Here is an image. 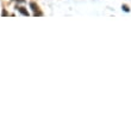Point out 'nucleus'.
Returning <instances> with one entry per match:
<instances>
[{
	"instance_id": "nucleus-1",
	"label": "nucleus",
	"mask_w": 131,
	"mask_h": 130,
	"mask_svg": "<svg viewBox=\"0 0 131 130\" xmlns=\"http://www.w3.org/2000/svg\"><path fill=\"white\" fill-rule=\"evenodd\" d=\"M30 6H31V8H32V11H33V13H35V16H42V15H43V13L40 11L38 6H37L35 3H31V4H30Z\"/></svg>"
},
{
	"instance_id": "nucleus-2",
	"label": "nucleus",
	"mask_w": 131,
	"mask_h": 130,
	"mask_svg": "<svg viewBox=\"0 0 131 130\" xmlns=\"http://www.w3.org/2000/svg\"><path fill=\"white\" fill-rule=\"evenodd\" d=\"M18 10H19V11H20V12H22V13H23V15H24V16H29V12L26 11V10H24V7H19Z\"/></svg>"
},
{
	"instance_id": "nucleus-3",
	"label": "nucleus",
	"mask_w": 131,
	"mask_h": 130,
	"mask_svg": "<svg viewBox=\"0 0 131 130\" xmlns=\"http://www.w3.org/2000/svg\"><path fill=\"white\" fill-rule=\"evenodd\" d=\"M123 10L124 11H126V12H129V7H127L126 5H123Z\"/></svg>"
}]
</instances>
